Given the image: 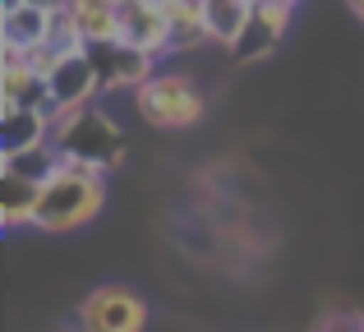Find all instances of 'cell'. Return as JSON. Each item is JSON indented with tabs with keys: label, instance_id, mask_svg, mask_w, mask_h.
I'll return each instance as SVG.
<instances>
[{
	"label": "cell",
	"instance_id": "obj_16",
	"mask_svg": "<svg viewBox=\"0 0 364 332\" xmlns=\"http://www.w3.org/2000/svg\"><path fill=\"white\" fill-rule=\"evenodd\" d=\"M65 162V153L55 144H42V148H28V153H14V157H5L0 153V176H28V180H51L55 171H60Z\"/></svg>",
	"mask_w": 364,
	"mask_h": 332
},
{
	"label": "cell",
	"instance_id": "obj_21",
	"mask_svg": "<svg viewBox=\"0 0 364 332\" xmlns=\"http://www.w3.org/2000/svg\"><path fill=\"white\" fill-rule=\"evenodd\" d=\"M65 332H70V328H65ZM74 332H79V328H74Z\"/></svg>",
	"mask_w": 364,
	"mask_h": 332
},
{
	"label": "cell",
	"instance_id": "obj_3",
	"mask_svg": "<svg viewBox=\"0 0 364 332\" xmlns=\"http://www.w3.org/2000/svg\"><path fill=\"white\" fill-rule=\"evenodd\" d=\"M55 148H60L65 157H74V162H92V166H107V171H116L124 162V134L97 102L83 107L79 116L60 129Z\"/></svg>",
	"mask_w": 364,
	"mask_h": 332
},
{
	"label": "cell",
	"instance_id": "obj_8",
	"mask_svg": "<svg viewBox=\"0 0 364 332\" xmlns=\"http://www.w3.org/2000/svg\"><path fill=\"white\" fill-rule=\"evenodd\" d=\"M0 107H33V111H51V83L28 65L23 51H0Z\"/></svg>",
	"mask_w": 364,
	"mask_h": 332
},
{
	"label": "cell",
	"instance_id": "obj_6",
	"mask_svg": "<svg viewBox=\"0 0 364 332\" xmlns=\"http://www.w3.org/2000/svg\"><path fill=\"white\" fill-rule=\"evenodd\" d=\"M120 42L134 46V51H148L157 60H166L176 51V37H171V18L161 5L152 0H134V5L120 9Z\"/></svg>",
	"mask_w": 364,
	"mask_h": 332
},
{
	"label": "cell",
	"instance_id": "obj_18",
	"mask_svg": "<svg viewBox=\"0 0 364 332\" xmlns=\"http://www.w3.org/2000/svg\"><path fill=\"white\" fill-rule=\"evenodd\" d=\"M346 9H350L355 18H364V0H346Z\"/></svg>",
	"mask_w": 364,
	"mask_h": 332
},
{
	"label": "cell",
	"instance_id": "obj_17",
	"mask_svg": "<svg viewBox=\"0 0 364 332\" xmlns=\"http://www.w3.org/2000/svg\"><path fill=\"white\" fill-rule=\"evenodd\" d=\"M309 332H364V309H355V305H328L309 323Z\"/></svg>",
	"mask_w": 364,
	"mask_h": 332
},
{
	"label": "cell",
	"instance_id": "obj_15",
	"mask_svg": "<svg viewBox=\"0 0 364 332\" xmlns=\"http://www.w3.org/2000/svg\"><path fill=\"white\" fill-rule=\"evenodd\" d=\"M166 18H171V37H176V51H194V46L213 42L203 23V0H166Z\"/></svg>",
	"mask_w": 364,
	"mask_h": 332
},
{
	"label": "cell",
	"instance_id": "obj_19",
	"mask_svg": "<svg viewBox=\"0 0 364 332\" xmlns=\"http://www.w3.org/2000/svg\"><path fill=\"white\" fill-rule=\"evenodd\" d=\"M111 5H116V9H124V5H134V0H111Z\"/></svg>",
	"mask_w": 364,
	"mask_h": 332
},
{
	"label": "cell",
	"instance_id": "obj_10",
	"mask_svg": "<svg viewBox=\"0 0 364 332\" xmlns=\"http://www.w3.org/2000/svg\"><path fill=\"white\" fill-rule=\"evenodd\" d=\"M51 14L42 5H0V51H33L51 37Z\"/></svg>",
	"mask_w": 364,
	"mask_h": 332
},
{
	"label": "cell",
	"instance_id": "obj_5",
	"mask_svg": "<svg viewBox=\"0 0 364 332\" xmlns=\"http://www.w3.org/2000/svg\"><path fill=\"white\" fill-rule=\"evenodd\" d=\"M291 14H295V5L254 0V14H249L245 33L235 37V46H231V60L235 65H254V60H263V55H272L277 42L286 37V28H291Z\"/></svg>",
	"mask_w": 364,
	"mask_h": 332
},
{
	"label": "cell",
	"instance_id": "obj_12",
	"mask_svg": "<svg viewBox=\"0 0 364 332\" xmlns=\"http://www.w3.org/2000/svg\"><path fill=\"white\" fill-rule=\"evenodd\" d=\"M37 208H42V180L28 176H0V222L5 231L37 222Z\"/></svg>",
	"mask_w": 364,
	"mask_h": 332
},
{
	"label": "cell",
	"instance_id": "obj_1",
	"mask_svg": "<svg viewBox=\"0 0 364 332\" xmlns=\"http://www.w3.org/2000/svg\"><path fill=\"white\" fill-rule=\"evenodd\" d=\"M107 166L92 162H74L65 157L60 171L42 185V208H37V231H74V226H88L92 217L107 208Z\"/></svg>",
	"mask_w": 364,
	"mask_h": 332
},
{
	"label": "cell",
	"instance_id": "obj_9",
	"mask_svg": "<svg viewBox=\"0 0 364 332\" xmlns=\"http://www.w3.org/2000/svg\"><path fill=\"white\" fill-rule=\"evenodd\" d=\"M46 83H51L55 107H88V102L102 92V74H97V60H92V51L65 55Z\"/></svg>",
	"mask_w": 364,
	"mask_h": 332
},
{
	"label": "cell",
	"instance_id": "obj_14",
	"mask_svg": "<svg viewBox=\"0 0 364 332\" xmlns=\"http://www.w3.org/2000/svg\"><path fill=\"white\" fill-rule=\"evenodd\" d=\"M249 14H254V0H203V23H208V37L222 42L226 51L235 46V37L245 33Z\"/></svg>",
	"mask_w": 364,
	"mask_h": 332
},
{
	"label": "cell",
	"instance_id": "obj_11",
	"mask_svg": "<svg viewBox=\"0 0 364 332\" xmlns=\"http://www.w3.org/2000/svg\"><path fill=\"white\" fill-rule=\"evenodd\" d=\"M51 144V111H33V107H0V153L14 157L28 148Z\"/></svg>",
	"mask_w": 364,
	"mask_h": 332
},
{
	"label": "cell",
	"instance_id": "obj_7",
	"mask_svg": "<svg viewBox=\"0 0 364 332\" xmlns=\"http://www.w3.org/2000/svg\"><path fill=\"white\" fill-rule=\"evenodd\" d=\"M92 60H97V74H102V92H120V88H143V83L157 74V55L148 51H134L124 42H107V46H88Z\"/></svg>",
	"mask_w": 364,
	"mask_h": 332
},
{
	"label": "cell",
	"instance_id": "obj_20",
	"mask_svg": "<svg viewBox=\"0 0 364 332\" xmlns=\"http://www.w3.org/2000/svg\"><path fill=\"white\" fill-rule=\"evenodd\" d=\"M277 5H300V0H277Z\"/></svg>",
	"mask_w": 364,
	"mask_h": 332
},
{
	"label": "cell",
	"instance_id": "obj_13",
	"mask_svg": "<svg viewBox=\"0 0 364 332\" xmlns=\"http://www.w3.org/2000/svg\"><path fill=\"white\" fill-rule=\"evenodd\" d=\"M74 14V28L88 46H107V42H120V9L111 0H70L65 5Z\"/></svg>",
	"mask_w": 364,
	"mask_h": 332
},
{
	"label": "cell",
	"instance_id": "obj_4",
	"mask_svg": "<svg viewBox=\"0 0 364 332\" xmlns=\"http://www.w3.org/2000/svg\"><path fill=\"white\" fill-rule=\"evenodd\" d=\"M79 332H143L148 328V305L129 287H92L74 309Z\"/></svg>",
	"mask_w": 364,
	"mask_h": 332
},
{
	"label": "cell",
	"instance_id": "obj_2",
	"mask_svg": "<svg viewBox=\"0 0 364 332\" xmlns=\"http://www.w3.org/2000/svg\"><path fill=\"white\" fill-rule=\"evenodd\" d=\"M134 111L152 129H189V125L203 120L208 97L189 74H176V70L161 74L157 70L143 88H134Z\"/></svg>",
	"mask_w": 364,
	"mask_h": 332
}]
</instances>
